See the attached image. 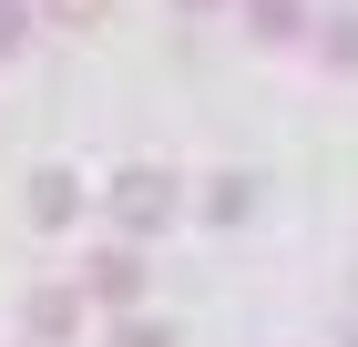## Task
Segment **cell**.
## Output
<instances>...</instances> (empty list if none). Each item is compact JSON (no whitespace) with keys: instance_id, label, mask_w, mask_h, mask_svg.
I'll return each instance as SVG.
<instances>
[{"instance_id":"3","label":"cell","mask_w":358,"mask_h":347,"mask_svg":"<svg viewBox=\"0 0 358 347\" xmlns=\"http://www.w3.org/2000/svg\"><path fill=\"white\" fill-rule=\"evenodd\" d=\"M83 214V184L72 174H31V225H72Z\"/></svg>"},{"instance_id":"5","label":"cell","mask_w":358,"mask_h":347,"mask_svg":"<svg viewBox=\"0 0 358 347\" xmlns=\"http://www.w3.org/2000/svg\"><path fill=\"white\" fill-rule=\"evenodd\" d=\"M246 21H256V41H287L297 31V0H246Z\"/></svg>"},{"instance_id":"8","label":"cell","mask_w":358,"mask_h":347,"mask_svg":"<svg viewBox=\"0 0 358 347\" xmlns=\"http://www.w3.org/2000/svg\"><path fill=\"white\" fill-rule=\"evenodd\" d=\"M31 41V0H0V52H21Z\"/></svg>"},{"instance_id":"9","label":"cell","mask_w":358,"mask_h":347,"mask_svg":"<svg viewBox=\"0 0 358 347\" xmlns=\"http://www.w3.org/2000/svg\"><path fill=\"white\" fill-rule=\"evenodd\" d=\"M113 347H174V337H164V327H123Z\"/></svg>"},{"instance_id":"4","label":"cell","mask_w":358,"mask_h":347,"mask_svg":"<svg viewBox=\"0 0 358 347\" xmlns=\"http://www.w3.org/2000/svg\"><path fill=\"white\" fill-rule=\"evenodd\" d=\"M72 317H83V296H72V286H41V296H31V337H41V347L72 337Z\"/></svg>"},{"instance_id":"2","label":"cell","mask_w":358,"mask_h":347,"mask_svg":"<svg viewBox=\"0 0 358 347\" xmlns=\"http://www.w3.org/2000/svg\"><path fill=\"white\" fill-rule=\"evenodd\" d=\"M92 296H103V307H134V296H143L134 245H103V256H92Z\"/></svg>"},{"instance_id":"6","label":"cell","mask_w":358,"mask_h":347,"mask_svg":"<svg viewBox=\"0 0 358 347\" xmlns=\"http://www.w3.org/2000/svg\"><path fill=\"white\" fill-rule=\"evenodd\" d=\"M205 205H215V214H225V225H236V214H246V205H256V184H246V174H215V184H205Z\"/></svg>"},{"instance_id":"7","label":"cell","mask_w":358,"mask_h":347,"mask_svg":"<svg viewBox=\"0 0 358 347\" xmlns=\"http://www.w3.org/2000/svg\"><path fill=\"white\" fill-rule=\"evenodd\" d=\"M41 10H52L62 31H103V10H113V0H41Z\"/></svg>"},{"instance_id":"1","label":"cell","mask_w":358,"mask_h":347,"mask_svg":"<svg viewBox=\"0 0 358 347\" xmlns=\"http://www.w3.org/2000/svg\"><path fill=\"white\" fill-rule=\"evenodd\" d=\"M113 194H123V225H134V235H143V225H164V214H174V174H143V163H134V174H123V184H113Z\"/></svg>"},{"instance_id":"10","label":"cell","mask_w":358,"mask_h":347,"mask_svg":"<svg viewBox=\"0 0 358 347\" xmlns=\"http://www.w3.org/2000/svg\"><path fill=\"white\" fill-rule=\"evenodd\" d=\"M185 10H205V0H185Z\"/></svg>"}]
</instances>
